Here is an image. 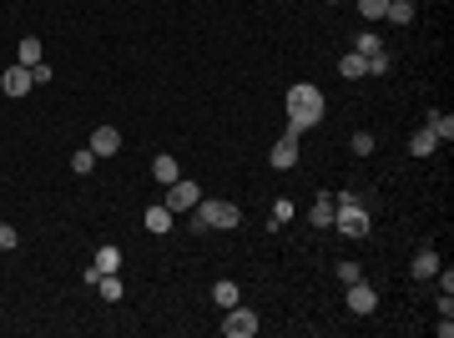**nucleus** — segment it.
<instances>
[{"label": "nucleus", "instance_id": "13", "mask_svg": "<svg viewBox=\"0 0 454 338\" xmlns=\"http://www.w3.org/2000/svg\"><path fill=\"white\" fill-rule=\"evenodd\" d=\"M333 207H338L333 197H318V202L308 207V222H313V228H333Z\"/></svg>", "mask_w": 454, "mask_h": 338}, {"label": "nucleus", "instance_id": "9", "mask_svg": "<svg viewBox=\"0 0 454 338\" xmlns=\"http://www.w3.org/2000/svg\"><path fill=\"white\" fill-rule=\"evenodd\" d=\"M31 86H36V81H31V66H21V61L6 66V76H0V91H6V96H26Z\"/></svg>", "mask_w": 454, "mask_h": 338}, {"label": "nucleus", "instance_id": "8", "mask_svg": "<svg viewBox=\"0 0 454 338\" xmlns=\"http://www.w3.org/2000/svg\"><path fill=\"white\" fill-rule=\"evenodd\" d=\"M349 308L359 313V318H369V313H379V293L364 283V278H359V283H349Z\"/></svg>", "mask_w": 454, "mask_h": 338}, {"label": "nucleus", "instance_id": "3", "mask_svg": "<svg viewBox=\"0 0 454 338\" xmlns=\"http://www.w3.org/2000/svg\"><path fill=\"white\" fill-rule=\"evenodd\" d=\"M333 202H338V207H333V228L344 233V238H364V233H369V212H364V202H359L354 192H338Z\"/></svg>", "mask_w": 454, "mask_h": 338}, {"label": "nucleus", "instance_id": "1", "mask_svg": "<svg viewBox=\"0 0 454 338\" xmlns=\"http://www.w3.org/2000/svg\"><path fill=\"white\" fill-rule=\"evenodd\" d=\"M318 122H323V91H318L313 81L288 86V127H283V132L303 137V132H308V127H318Z\"/></svg>", "mask_w": 454, "mask_h": 338}, {"label": "nucleus", "instance_id": "25", "mask_svg": "<svg viewBox=\"0 0 454 338\" xmlns=\"http://www.w3.org/2000/svg\"><path fill=\"white\" fill-rule=\"evenodd\" d=\"M11 248H21V233L11 228V222H0V253H11Z\"/></svg>", "mask_w": 454, "mask_h": 338}, {"label": "nucleus", "instance_id": "7", "mask_svg": "<svg viewBox=\"0 0 454 338\" xmlns=\"http://www.w3.org/2000/svg\"><path fill=\"white\" fill-rule=\"evenodd\" d=\"M172 222H177V212L167 207V202H157V207H147V212H142V228H147V233H157V238L172 233Z\"/></svg>", "mask_w": 454, "mask_h": 338}, {"label": "nucleus", "instance_id": "29", "mask_svg": "<svg viewBox=\"0 0 454 338\" xmlns=\"http://www.w3.org/2000/svg\"><path fill=\"white\" fill-rule=\"evenodd\" d=\"M338 278H344V283H359L364 273H359V263H338Z\"/></svg>", "mask_w": 454, "mask_h": 338}, {"label": "nucleus", "instance_id": "10", "mask_svg": "<svg viewBox=\"0 0 454 338\" xmlns=\"http://www.w3.org/2000/svg\"><path fill=\"white\" fill-rule=\"evenodd\" d=\"M91 152H96V157H117V152H122V132H117V127H96V132H91Z\"/></svg>", "mask_w": 454, "mask_h": 338}, {"label": "nucleus", "instance_id": "16", "mask_svg": "<svg viewBox=\"0 0 454 338\" xmlns=\"http://www.w3.org/2000/svg\"><path fill=\"white\" fill-rule=\"evenodd\" d=\"M212 298H217L222 308H233V303H243V288H238V283H227V278H222V283H212Z\"/></svg>", "mask_w": 454, "mask_h": 338}, {"label": "nucleus", "instance_id": "30", "mask_svg": "<svg viewBox=\"0 0 454 338\" xmlns=\"http://www.w3.org/2000/svg\"><path fill=\"white\" fill-rule=\"evenodd\" d=\"M323 6H333V0H323Z\"/></svg>", "mask_w": 454, "mask_h": 338}, {"label": "nucleus", "instance_id": "6", "mask_svg": "<svg viewBox=\"0 0 454 338\" xmlns=\"http://www.w3.org/2000/svg\"><path fill=\"white\" fill-rule=\"evenodd\" d=\"M268 162L278 167V172H288V167H298V137H293V132H283V137L273 142V152H268Z\"/></svg>", "mask_w": 454, "mask_h": 338}, {"label": "nucleus", "instance_id": "18", "mask_svg": "<svg viewBox=\"0 0 454 338\" xmlns=\"http://www.w3.org/2000/svg\"><path fill=\"white\" fill-rule=\"evenodd\" d=\"M429 132H434L439 142H449V137H454V117H449V111H429Z\"/></svg>", "mask_w": 454, "mask_h": 338}, {"label": "nucleus", "instance_id": "24", "mask_svg": "<svg viewBox=\"0 0 454 338\" xmlns=\"http://www.w3.org/2000/svg\"><path fill=\"white\" fill-rule=\"evenodd\" d=\"M283 222H293V202H288V197L273 202V228H283Z\"/></svg>", "mask_w": 454, "mask_h": 338}, {"label": "nucleus", "instance_id": "17", "mask_svg": "<svg viewBox=\"0 0 454 338\" xmlns=\"http://www.w3.org/2000/svg\"><path fill=\"white\" fill-rule=\"evenodd\" d=\"M91 263H96L101 273H122V248H111V243H106V248H101Z\"/></svg>", "mask_w": 454, "mask_h": 338}, {"label": "nucleus", "instance_id": "2", "mask_svg": "<svg viewBox=\"0 0 454 338\" xmlns=\"http://www.w3.org/2000/svg\"><path fill=\"white\" fill-rule=\"evenodd\" d=\"M243 222V212H238V202H222V197H202L197 207H192V228L202 233V228H238Z\"/></svg>", "mask_w": 454, "mask_h": 338}, {"label": "nucleus", "instance_id": "22", "mask_svg": "<svg viewBox=\"0 0 454 338\" xmlns=\"http://www.w3.org/2000/svg\"><path fill=\"white\" fill-rule=\"evenodd\" d=\"M21 66H41V41H36V36L21 41Z\"/></svg>", "mask_w": 454, "mask_h": 338}, {"label": "nucleus", "instance_id": "26", "mask_svg": "<svg viewBox=\"0 0 454 338\" xmlns=\"http://www.w3.org/2000/svg\"><path fill=\"white\" fill-rule=\"evenodd\" d=\"M384 6H389V0H359V11H364V21H384Z\"/></svg>", "mask_w": 454, "mask_h": 338}, {"label": "nucleus", "instance_id": "15", "mask_svg": "<svg viewBox=\"0 0 454 338\" xmlns=\"http://www.w3.org/2000/svg\"><path fill=\"white\" fill-rule=\"evenodd\" d=\"M434 147H439V137H434V132H429V127H419V132H414V137H409V152H414V157H429V152H434Z\"/></svg>", "mask_w": 454, "mask_h": 338}, {"label": "nucleus", "instance_id": "4", "mask_svg": "<svg viewBox=\"0 0 454 338\" xmlns=\"http://www.w3.org/2000/svg\"><path fill=\"white\" fill-rule=\"evenodd\" d=\"M222 333H227V338H253V333H258V313L243 308V303H233V308H227V318H222Z\"/></svg>", "mask_w": 454, "mask_h": 338}, {"label": "nucleus", "instance_id": "5", "mask_svg": "<svg viewBox=\"0 0 454 338\" xmlns=\"http://www.w3.org/2000/svg\"><path fill=\"white\" fill-rule=\"evenodd\" d=\"M197 202H202V187L187 182V177H177L172 187H167V207H172V212H192Z\"/></svg>", "mask_w": 454, "mask_h": 338}, {"label": "nucleus", "instance_id": "19", "mask_svg": "<svg viewBox=\"0 0 454 338\" xmlns=\"http://www.w3.org/2000/svg\"><path fill=\"white\" fill-rule=\"evenodd\" d=\"M384 16H389L394 26H409V21H414V6H409V0H389Z\"/></svg>", "mask_w": 454, "mask_h": 338}, {"label": "nucleus", "instance_id": "12", "mask_svg": "<svg viewBox=\"0 0 454 338\" xmlns=\"http://www.w3.org/2000/svg\"><path fill=\"white\" fill-rule=\"evenodd\" d=\"M96 293H101L106 303H122V273H101V278H96Z\"/></svg>", "mask_w": 454, "mask_h": 338}, {"label": "nucleus", "instance_id": "27", "mask_svg": "<svg viewBox=\"0 0 454 338\" xmlns=\"http://www.w3.org/2000/svg\"><path fill=\"white\" fill-rule=\"evenodd\" d=\"M364 66H369V76H384V71H389V56L374 51V56H364Z\"/></svg>", "mask_w": 454, "mask_h": 338}, {"label": "nucleus", "instance_id": "14", "mask_svg": "<svg viewBox=\"0 0 454 338\" xmlns=\"http://www.w3.org/2000/svg\"><path fill=\"white\" fill-rule=\"evenodd\" d=\"M414 278H434L439 273V253L434 248H424V253H414V268H409Z\"/></svg>", "mask_w": 454, "mask_h": 338}, {"label": "nucleus", "instance_id": "21", "mask_svg": "<svg viewBox=\"0 0 454 338\" xmlns=\"http://www.w3.org/2000/svg\"><path fill=\"white\" fill-rule=\"evenodd\" d=\"M96 162H101V157H96L91 147H76V157H71V172H76V177H86V172H91Z\"/></svg>", "mask_w": 454, "mask_h": 338}, {"label": "nucleus", "instance_id": "23", "mask_svg": "<svg viewBox=\"0 0 454 338\" xmlns=\"http://www.w3.org/2000/svg\"><path fill=\"white\" fill-rule=\"evenodd\" d=\"M354 51H359V56H374V51H384V41H379L374 31H359V41H354Z\"/></svg>", "mask_w": 454, "mask_h": 338}, {"label": "nucleus", "instance_id": "11", "mask_svg": "<svg viewBox=\"0 0 454 338\" xmlns=\"http://www.w3.org/2000/svg\"><path fill=\"white\" fill-rule=\"evenodd\" d=\"M152 177H157L162 187H172V182L182 177V167H177V157H167V152H162V157H152Z\"/></svg>", "mask_w": 454, "mask_h": 338}, {"label": "nucleus", "instance_id": "28", "mask_svg": "<svg viewBox=\"0 0 454 338\" xmlns=\"http://www.w3.org/2000/svg\"><path fill=\"white\" fill-rule=\"evenodd\" d=\"M374 147H379V142H374V132H359V137H354V152H359V157H369Z\"/></svg>", "mask_w": 454, "mask_h": 338}, {"label": "nucleus", "instance_id": "20", "mask_svg": "<svg viewBox=\"0 0 454 338\" xmlns=\"http://www.w3.org/2000/svg\"><path fill=\"white\" fill-rule=\"evenodd\" d=\"M338 76H349V81L369 76V66H364V56H359V51H354V56H344V61H338Z\"/></svg>", "mask_w": 454, "mask_h": 338}]
</instances>
